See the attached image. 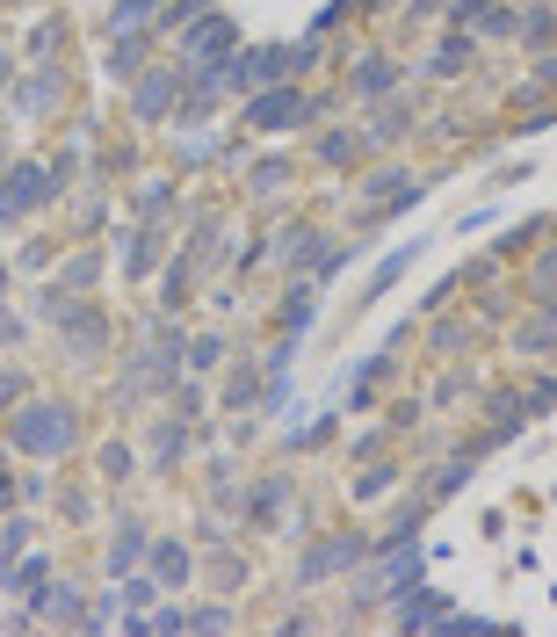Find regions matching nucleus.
<instances>
[{
  "label": "nucleus",
  "mask_w": 557,
  "mask_h": 637,
  "mask_svg": "<svg viewBox=\"0 0 557 637\" xmlns=\"http://www.w3.org/2000/svg\"><path fill=\"white\" fill-rule=\"evenodd\" d=\"M8 442L22 449V457H66L73 449V406L29 399L22 413H8Z\"/></svg>",
  "instance_id": "obj_1"
},
{
  "label": "nucleus",
  "mask_w": 557,
  "mask_h": 637,
  "mask_svg": "<svg viewBox=\"0 0 557 637\" xmlns=\"http://www.w3.org/2000/svg\"><path fill=\"white\" fill-rule=\"evenodd\" d=\"M304 58H312V44H261V51H246V58H225V87H232V95H254V87L290 80Z\"/></svg>",
  "instance_id": "obj_2"
},
{
  "label": "nucleus",
  "mask_w": 557,
  "mask_h": 637,
  "mask_svg": "<svg viewBox=\"0 0 557 637\" xmlns=\"http://www.w3.org/2000/svg\"><path fill=\"white\" fill-rule=\"evenodd\" d=\"M304 116H312V102H304L290 80L254 87V95H246V124H254V131H290V124H304Z\"/></svg>",
  "instance_id": "obj_3"
},
{
  "label": "nucleus",
  "mask_w": 557,
  "mask_h": 637,
  "mask_svg": "<svg viewBox=\"0 0 557 637\" xmlns=\"http://www.w3.org/2000/svg\"><path fill=\"white\" fill-rule=\"evenodd\" d=\"M58 196V174L51 167H15L8 181H0V225H15V218H29V210H44Z\"/></svg>",
  "instance_id": "obj_4"
},
{
  "label": "nucleus",
  "mask_w": 557,
  "mask_h": 637,
  "mask_svg": "<svg viewBox=\"0 0 557 637\" xmlns=\"http://www.w3.org/2000/svg\"><path fill=\"white\" fill-rule=\"evenodd\" d=\"M232 44H239V37H232L225 15H196L189 29H181V58H189V66H203V58H218V51L232 58Z\"/></svg>",
  "instance_id": "obj_5"
},
{
  "label": "nucleus",
  "mask_w": 557,
  "mask_h": 637,
  "mask_svg": "<svg viewBox=\"0 0 557 637\" xmlns=\"http://www.w3.org/2000/svg\"><path fill=\"white\" fill-rule=\"evenodd\" d=\"M355 558H362V543H348V536H340V543H319V551H312V558L297 565V580H304V587H319L326 572H340V565H355Z\"/></svg>",
  "instance_id": "obj_6"
},
{
  "label": "nucleus",
  "mask_w": 557,
  "mask_h": 637,
  "mask_svg": "<svg viewBox=\"0 0 557 637\" xmlns=\"http://www.w3.org/2000/svg\"><path fill=\"white\" fill-rule=\"evenodd\" d=\"M391 87H398V66H391V58H362L355 80H348V95H355V102H377V95H391Z\"/></svg>",
  "instance_id": "obj_7"
},
{
  "label": "nucleus",
  "mask_w": 557,
  "mask_h": 637,
  "mask_svg": "<svg viewBox=\"0 0 557 637\" xmlns=\"http://www.w3.org/2000/svg\"><path fill=\"white\" fill-rule=\"evenodd\" d=\"M0 580H8V594L37 601V594H44V580H51V565H44V558H15V565H0Z\"/></svg>",
  "instance_id": "obj_8"
},
{
  "label": "nucleus",
  "mask_w": 557,
  "mask_h": 637,
  "mask_svg": "<svg viewBox=\"0 0 557 637\" xmlns=\"http://www.w3.org/2000/svg\"><path fill=\"white\" fill-rule=\"evenodd\" d=\"M152 572H160V587H181L189 580V551L181 543H152Z\"/></svg>",
  "instance_id": "obj_9"
},
{
  "label": "nucleus",
  "mask_w": 557,
  "mask_h": 637,
  "mask_svg": "<svg viewBox=\"0 0 557 637\" xmlns=\"http://www.w3.org/2000/svg\"><path fill=\"white\" fill-rule=\"evenodd\" d=\"M138 58H145V37H138V29H123V37L109 44V73H116V80H131V73H138Z\"/></svg>",
  "instance_id": "obj_10"
},
{
  "label": "nucleus",
  "mask_w": 557,
  "mask_h": 637,
  "mask_svg": "<svg viewBox=\"0 0 557 637\" xmlns=\"http://www.w3.org/2000/svg\"><path fill=\"white\" fill-rule=\"evenodd\" d=\"M15 102H22V109H29V116H44V109H51V102H58V73H51V66H44V73H37V80H22V95H15Z\"/></svg>",
  "instance_id": "obj_11"
},
{
  "label": "nucleus",
  "mask_w": 557,
  "mask_h": 637,
  "mask_svg": "<svg viewBox=\"0 0 557 637\" xmlns=\"http://www.w3.org/2000/svg\"><path fill=\"white\" fill-rule=\"evenodd\" d=\"M29 536H37V522L8 514V522H0V565H15V558H22V551H29Z\"/></svg>",
  "instance_id": "obj_12"
},
{
  "label": "nucleus",
  "mask_w": 557,
  "mask_h": 637,
  "mask_svg": "<svg viewBox=\"0 0 557 637\" xmlns=\"http://www.w3.org/2000/svg\"><path fill=\"white\" fill-rule=\"evenodd\" d=\"M152 8H160V0H116V8H109V37H123V29H145Z\"/></svg>",
  "instance_id": "obj_13"
},
{
  "label": "nucleus",
  "mask_w": 557,
  "mask_h": 637,
  "mask_svg": "<svg viewBox=\"0 0 557 637\" xmlns=\"http://www.w3.org/2000/svg\"><path fill=\"white\" fill-rule=\"evenodd\" d=\"M145 551H152V543H145V529H138V522H123V536L109 543V565H138Z\"/></svg>",
  "instance_id": "obj_14"
},
{
  "label": "nucleus",
  "mask_w": 557,
  "mask_h": 637,
  "mask_svg": "<svg viewBox=\"0 0 557 637\" xmlns=\"http://www.w3.org/2000/svg\"><path fill=\"white\" fill-rule=\"evenodd\" d=\"M319 160H326V167H348V160H362V138H355V131H333V138H319Z\"/></svg>",
  "instance_id": "obj_15"
},
{
  "label": "nucleus",
  "mask_w": 557,
  "mask_h": 637,
  "mask_svg": "<svg viewBox=\"0 0 557 637\" xmlns=\"http://www.w3.org/2000/svg\"><path fill=\"white\" fill-rule=\"evenodd\" d=\"M463 66H471V37H449V44L435 51V73H442V80H456Z\"/></svg>",
  "instance_id": "obj_16"
},
{
  "label": "nucleus",
  "mask_w": 557,
  "mask_h": 637,
  "mask_svg": "<svg viewBox=\"0 0 557 637\" xmlns=\"http://www.w3.org/2000/svg\"><path fill=\"white\" fill-rule=\"evenodd\" d=\"M95 254H80V261H66V276H58V290H87V283H95Z\"/></svg>",
  "instance_id": "obj_17"
},
{
  "label": "nucleus",
  "mask_w": 557,
  "mask_h": 637,
  "mask_svg": "<svg viewBox=\"0 0 557 637\" xmlns=\"http://www.w3.org/2000/svg\"><path fill=\"white\" fill-rule=\"evenodd\" d=\"M254 391H261V377H254V370H239V377L225 384V406H232V413H239V406H254Z\"/></svg>",
  "instance_id": "obj_18"
},
{
  "label": "nucleus",
  "mask_w": 557,
  "mask_h": 637,
  "mask_svg": "<svg viewBox=\"0 0 557 637\" xmlns=\"http://www.w3.org/2000/svg\"><path fill=\"white\" fill-rule=\"evenodd\" d=\"M152 239H160V232H138V239H131V254H123V268H131V276H145V268H152V254H160Z\"/></svg>",
  "instance_id": "obj_19"
},
{
  "label": "nucleus",
  "mask_w": 557,
  "mask_h": 637,
  "mask_svg": "<svg viewBox=\"0 0 557 637\" xmlns=\"http://www.w3.org/2000/svg\"><path fill=\"white\" fill-rule=\"evenodd\" d=\"M181 457V428H160L152 435V464H174Z\"/></svg>",
  "instance_id": "obj_20"
},
{
  "label": "nucleus",
  "mask_w": 557,
  "mask_h": 637,
  "mask_svg": "<svg viewBox=\"0 0 557 637\" xmlns=\"http://www.w3.org/2000/svg\"><path fill=\"white\" fill-rule=\"evenodd\" d=\"M218 355H225V341H196V348H189V370H210Z\"/></svg>",
  "instance_id": "obj_21"
},
{
  "label": "nucleus",
  "mask_w": 557,
  "mask_h": 637,
  "mask_svg": "<svg viewBox=\"0 0 557 637\" xmlns=\"http://www.w3.org/2000/svg\"><path fill=\"white\" fill-rule=\"evenodd\" d=\"M152 594H160V580H131V587H123V601H131V609H145Z\"/></svg>",
  "instance_id": "obj_22"
},
{
  "label": "nucleus",
  "mask_w": 557,
  "mask_h": 637,
  "mask_svg": "<svg viewBox=\"0 0 557 637\" xmlns=\"http://www.w3.org/2000/svg\"><path fill=\"white\" fill-rule=\"evenodd\" d=\"M189 630H232V616L225 609H203V616H189Z\"/></svg>",
  "instance_id": "obj_23"
},
{
  "label": "nucleus",
  "mask_w": 557,
  "mask_h": 637,
  "mask_svg": "<svg viewBox=\"0 0 557 637\" xmlns=\"http://www.w3.org/2000/svg\"><path fill=\"white\" fill-rule=\"evenodd\" d=\"M8 406H22V377H15V370L0 377V413H8Z\"/></svg>",
  "instance_id": "obj_24"
},
{
  "label": "nucleus",
  "mask_w": 557,
  "mask_h": 637,
  "mask_svg": "<svg viewBox=\"0 0 557 637\" xmlns=\"http://www.w3.org/2000/svg\"><path fill=\"white\" fill-rule=\"evenodd\" d=\"M0 341H8V348H15V341H22V319H15V312H8V305H0Z\"/></svg>",
  "instance_id": "obj_25"
},
{
  "label": "nucleus",
  "mask_w": 557,
  "mask_h": 637,
  "mask_svg": "<svg viewBox=\"0 0 557 637\" xmlns=\"http://www.w3.org/2000/svg\"><path fill=\"white\" fill-rule=\"evenodd\" d=\"M8 507H15V478H8V471H0V514H8Z\"/></svg>",
  "instance_id": "obj_26"
},
{
  "label": "nucleus",
  "mask_w": 557,
  "mask_h": 637,
  "mask_svg": "<svg viewBox=\"0 0 557 637\" xmlns=\"http://www.w3.org/2000/svg\"><path fill=\"white\" fill-rule=\"evenodd\" d=\"M8 80H15V51H8V44H0V87H8Z\"/></svg>",
  "instance_id": "obj_27"
}]
</instances>
